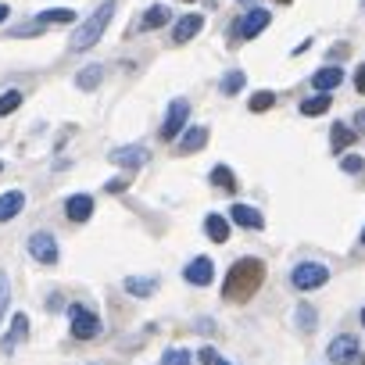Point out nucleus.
Masks as SVG:
<instances>
[{
  "label": "nucleus",
  "instance_id": "6ab92c4d",
  "mask_svg": "<svg viewBox=\"0 0 365 365\" xmlns=\"http://www.w3.org/2000/svg\"><path fill=\"white\" fill-rule=\"evenodd\" d=\"M154 290H158V276H147V279L125 276V294H133V297H150Z\"/></svg>",
  "mask_w": 365,
  "mask_h": 365
},
{
  "label": "nucleus",
  "instance_id": "dca6fc26",
  "mask_svg": "<svg viewBox=\"0 0 365 365\" xmlns=\"http://www.w3.org/2000/svg\"><path fill=\"white\" fill-rule=\"evenodd\" d=\"M111 161L122 168H140L147 161V150L143 147H118V150H111Z\"/></svg>",
  "mask_w": 365,
  "mask_h": 365
},
{
  "label": "nucleus",
  "instance_id": "412c9836",
  "mask_svg": "<svg viewBox=\"0 0 365 365\" xmlns=\"http://www.w3.org/2000/svg\"><path fill=\"white\" fill-rule=\"evenodd\" d=\"M205 233H208L215 244H226V240H230V226H226V219H222V215H215V212L205 219Z\"/></svg>",
  "mask_w": 365,
  "mask_h": 365
},
{
  "label": "nucleus",
  "instance_id": "1a4fd4ad",
  "mask_svg": "<svg viewBox=\"0 0 365 365\" xmlns=\"http://www.w3.org/2000/svg\"><path fill=\"white\" fill-rule=\"evenodd\" d=\"M182 276H187V283H194V287H208L215 279V265H212V258H194L187 269H182Z\"/></svg>",
  "mask_w": 365,
  "mask_h": 365
},
{
  "label": "nucleus",
  "instance_id": "9b49d317",
  "mask_svg": "<svg viewBox=\"0 0 365 365\" xmlns=\"http://www.w3.org/2000/svg\"><path fill=\"white\" fill-rule=\"evenodd\" d=\"M230 219H233L240 230H262V226H265L262 212L251 208V205H233V208H230Z\"/></svg>",
  "mask_w": 365,
  "mask_h": 365
},
{
  "label": "nucleus",
  "instance_id": "f704fd0d",
  "mask_svg": "<svg viewBox=\"0 0 365 365\" xmlns=\"http://www.w3.org/2000/svg\"><path fill=\"white\" fill-rule=\"evenodd\" d=\"M354 90H358V93H365V65H358V68H354Z\"/></svg>",
  "mask_w": 365,
  "mask_h": 365
},
{
  "label": "nucleus",
  "instance_id": "f03ea898",
  "mask_svg": "<svg viewBox=\"0 0 365 365\" xmlns=\"http://www.w3.org/2000/svg\"><path fill=\"white\" fill-rule=\"evenodd\" d=\"M111 15H115V0H104V4H101V8H97V11H93V15H90V19H86L79 29H76V36H72V43H68V47H72L76 54L90 51V47H93V43L104 36V29H108Z\"/></svg>",
  "mask_w": 365,
  "mask_h": 365
},
{
  "label": "nucleus",
  "instance_id": "7ed1b4c3",
  "mask_svg": "<svg viewBox=\"0 0 365 365\" xmlns=\"http://www.w3.org/2000/svg\"><path fill=\"white\" fill-rule=\"evenodd\" d=\"M326 354H329V361H333V365H361V361H365V358H361V344H358L351 333H344V336L329 340Z\"/></svg>",
  "mask_w": 365,
  "mask_h": 365
},
{
  "label": "nucleus",
  "instance_id": "37998d69",
  "mask_svg": "<svg viewBox=\"0 0 365 365\" xmlns=\"http://www.w3.org/2000/svg\"><path fill=\"white\" fill-rule=\"evenodd\" d=\"M361 8H365V0H361Z\"/></svg>",
  "mask_w": 365,
  "mask_h": 365
},
{
  "label": "nucleus",
  "instance_id": "7c9ffc66",
  "mask_svg": "<svg viewBox=\"0 0 365 365\" xmlns=\"http://www.w3.org/2000/svg\"><path fill=\"white\" fill-rule=\"evenodd\" d=\"M43 29H47V22H43V19H36V22L15 26V29H11V36H33V33H43Z\"/></svg>",
  "mask_w": 365,
  "mask_h": 365
},
{
  "label": "nucleus",
  "instance_id": "ddd939ff",
  "mask_svg": "<svg viewBox=\"0 0 365 365\" xmlns=\"http://www.w3.org/2000/svg\"><path fill=\"white\" fill-rule=\"evenodd\" d=\"M201 29H205V19H201V15H187V19H179V22H175L172 40H175V43H187V40H194Z\"/></svg>",
  "mask_w": 365,
  "mask_h": 365
},
{
  "label": "nucleus",
  "instance_id": "f257e3e1",
  "mask_svg": "<svg viewBox=\"0 0 365 365\" xmlns=\"http://www.w3.org/2000/svg\"><path fill=\"white\" fill-rule=\"evenodd\" d=\"M262 279H265V265H262L258 258H240V262L230 269L222 294H226V301H251L255 290L262 287Z\"/></svg>",
  "mask_w": 365,
  "mask_h": 365
},
{
  "label": "nucleus",
  "instance_id": "5701e85b",
  "mask_svg": "<svg viewBox=\"0 0 365 365\" xmlns=\"http://www.w3.org/2000/svg\"><path fill=\"white\" fill-rule=\"evenodd\" d=\"M212 182H215L219 190H237V179H233V172L226 165H215L212 168Z\"/></svg>",
  "mask_w": 365,
  "mask_h": 365
},
{
  "label": "nucleus",
  "instance_id": "39448f33",
  "mask_svg": "<svg viewBox=\"0 0 365 365\" xmlns=\"http://www.w3.org/2000/svg\"><path fill=\"white\" fill-rule=\"evenodd\" d=\"M68 319H72V336H79V340L101 336V319H97V312H90V308H83V304H72Z\"/></svg>",
  "mask_w": 365,
  "mask_h": 365
},
{
  "label": "nucleus",
  "instance_id": "6e6552de",
  "mask_svg": "<svg viewBox=\"0 0 365 365\" xmlns=\"http://www.w3.org/2000/svg\"><path fill=\"white\" fill-rule=\"evenodd\" d=\"M29 255L43 265H58V240L51 233H33L29 237Z\"/></svg>",
  "mask_w": 365,
  "mask_h": 365
},
{
  "label": "nucleus",
  "instance_id": "c85d7f7f",
  "mask_svg": "<svg viewBox=\"0 0 365 365\" xmlns=\"http://www.w3.org/2000/svg\"><path fill=\"white\" fill-rule=\"evenodd\" d=\"M161 365H190V351H182V347H168L161 354Z\"/></svg>",
  "mask_w": 365,
  "mask_h": 365
},
{
  "label": "nucleus",
  "instance_id": "bb28decb",
  "mask_svg": "<svg viewBox=\"0 0 365 365\" xmlns=\"http://www.w3.org/2000/svg\"><path fill=\"white\" fill-rule=\"evenodd\" d=\"M294 319H297V326H301L304 333H312V329H315V308H312V304H297Z\"/></svg>",
  "mask_w": 365,
  "mask_h": 365
},
{
  "label": "nucleus",
  "instance_id": "a878e982",
  "mask_svg": "<svg viewBox=\"0 0 365 365\" xmlns=\"http://www.w3.org/2000/svg\"><path fill=\"white\" fill-rule=\"evenodd\" d=\"M165 22H168V11H165L161 4H154V8L143 15V29H161Z\"/></svg>",
  "mask_w": 365,
  "mask_h": 365
},
{
  "label": "nucleus",
  "instance_id": "0eeeda50",
  "mask_svg": "<svg viewBox=\"0 0 365 365\" xmlns=\"http://www.w3.org/2000/svg\"><path fill=\"white\" fill-rule=\"evenodd\" d=\"M187 118H190V104H187V101H172V104H168V115H165V122H161V136H165V140H175V136L182 133V125H187Z\"/></svg>",
  "mask_w": 365,
  "mask_h": 365
},
{
  "label": "nucleus",
  "instance_id": "ea45409f",
  "mask_svg": "<svg viewBox=\"0 0 365 365\" xmlns=\"http://www.w3.org/2000/svg\"><path fill=\"white\" fill-rule=\"evenodd\" d=\"M361 244H365V230H361Z\"/></svg>",
  "mask_w": 365,
  "mask_h": 365
},
{
  "label": "nucleus",
  "instance_id": "e433bc0d",
  "mask_svg": "<svg viewBox=\"0 0 365 365\" xmlns=\"http://www.w3.org/2000/svg\"><path fill=\"white\" fill-rule=\"evenodd\" d=\"M354 133H361V136H365V111H358V115H354Z\"/></svg>",
  "mask_w": 365,
  "mask_h": 365
},
{
  "label": "nucleus",
  "instance_id": "aec40b11",
  "mask_svg": "<svg viewBox=\"0 0 365 365\" xmlns=\"http://www.w3.org/2000/svg\"><path fill=\"white\" fill-rule=\"evenodd\" d=\"M101 83H104V68H101V65H86V68L76 76V86H79V90H97Z\"/></svg>",
  "mask_w": 365,
  "mask_h": 365
},
{
  "label": "nucleus",
  "instance_id": "4468645a",
  "mask_svg": "<svg viewBox=\"0 0 365 365\" xmlns=\"http://www.w3.org/2000/svg\"><path fill=\"white\" fill-rule=\"evenodd\" d=\"M344 83V72L336 68V65H326V68H319L315 76H312V86L319 90V93H329V90H336Z\"/></svg>",
  "mask_w": 365,
  "mask_h": 365
},
{
  "label": "nucleus",
  "instance_id": "9d476101",
  "mask_svg": "<svg viewBox=\"0 0 365 365\" xmlns=\"http://www.w3.org/2000/svg\"><path fill=\"white\" fill-rule=\"evenodd\" d=\"M26 336H29V315H22V312H19V315L11 319V329L4 333V340H0V347H4V354H11V351H15V347H19V344H22Z\"/></svg>",
  "mask_w": 365,
  "mask_h": 365
},
{
  "label": "nucleus",
  "instance_id": "cd10ccee",
  "mask_svg": "<svg viewBox=\"0 0 365 365\" xmlns=\"http://www.w3.org/2000/svg\"><path fill=\"white\" fill-rule=\"evenodd\" d=\"M19 104H22V93L19 90H4V93H0V115L19 111Z\"/></svg>",
  "mask_w": 365,
  "mask_h": 365
},
{
  "label": "nucleus",
  "instance_id": "473e14b6",
  "mask_svg": "<svg viewBox=\"0 0 365 365\" xmlns=\"http://www.w3.org/2000/svg\"><path fill=\"white\" fill-rule=\"evenodd\" d=\"M8 294H11L8 279H0V319H4V312H8Z\"/></svg>",
  "mask_w": 365,
  "mask_h": 365
},
{
  "label": "nucleus",
  "instance_id": "2eb2a0df",
  "mask_svg": "<svg viewBox=\"0 0 365 365\" xmlns=\"http://www.w3.org/2000/svg\"><path fill=\"white\" fill-rule=\"evenodd\" d=\"M90 212H93V197H90V194H76V197L65 201V215H68L72 222H86Z\"/></svg>",
  "mask_w": 365,
  "mask_h": 365
},
{
  "label": "nucleus",
  "instance_id": "58836bf2",
  "mask_svg": "<svg viewBox=\"0 0 365 365\" xmlns=\"http://www.w3.org/2000/svg\"><path fill=\"white\" fill-rule=\"evenodd\" d=\"M361 326H365V308H361Z\"/></svg>",
  "mask_w": 365,
  "mask_h": 365
},
{
  "label": "nucleus",
  "instance_id": "79ce46f5",
  "mask_svg": "<svg viewBox=\"0 0 365 365\" xmlns=\"http://www.w3.org/2000/svg\"><path fill=\"white\" fill-rule=\"evenodd\" d=\"M279 4H287V0H279Z\"/></svg>",
  "mask_w": 365,
  "mask_h": 365
},
{
  "label": "nucleus",
  "instance_id": "423d86ee",
  "mask_svg": "<svg viewBox=\"0 0 365 365\" xmlns=\"http://www.w3.org/2000/svg\"><path fill=\"white\" fill-rule=\"evenodd\" d=\"M269 19H272L269 11H262V8H251V11H244V19L237 22L233 36H237L240 43H244V40H255V36H258V33L269 26Z\"/></svg>",
  "mask_w": 365,
  "mask_h": 365
},
{
  "label": "nucleus",
  "instance_id": "72a5a7b5",
  "mask_svg": "<svg viewBox=\"0 0 365 365\" xmlns=\"http://www.w3.org/2000/svg\"><path fill=\"white\" fill-rule=\"evenodd\" d=\"M361 168H365V161H361V158H344V172H351V175H354V172H361Z\"/></svg>",
  "mask_w": 365,
  "mask_h": 365
},
{
  "label": "nucleus",
  "instance_id": "f3484780",
  "mask_svg": "<svg viewBox=\"0 0 365 365\" xmlns=\"http://www.w3.org/2000/svg\"><path fill=\"white\" fill-rule=\"evenodd\" d=\"M22 208H26V194H22V190H11V194H4V197H0V222L15 219Z\"/></svg>",
  "mask_w": 365,
  "mask_h": 365
},
{
  "label": "nucleus",
  "instance_id": "2f4dec72",
  "mask_svg": "<svg viewBox=\"0 0 365 365\" xmlns=\"http://www.w3.org/2000/svg\"><path fill=\"white\" fill-rule=\"evenodd\" d=\"M197 358H201V365H230V361H226L215 347H201V354H197Z\"/></svg>",
  "mask_w": 365,
  "mask_h": 365
},
{
  "label": "nucleus",
  "instance_id": "20e7f679",
  "mask_svg": "<svg viewBox=\"0 0 365 365\" xmlns=\"http://www.w3.org/2000/svg\"><path fill=\"white\" fill-rule=\"evenodd\" d=\"M326 279H329V269L319 265V262H301V265H294V272H290V283H294L297 290H315V287H322Z\"/></svg>",
  "mask_w": 365,
  "mask_h": 365
},
{
  "label": "nucleus",
  "instance_id": "a211bd4d",
  "mask_svg": "<svg viewBox=\"0 0 365 365\" xmlns=\"http://www.w3.org/2000/svg\"><path fill=\"white\" fill-rule=\"evenodd\" d=\"M329 143H333V154H344L351 143H354V129L347 122H336L333 133H329Z\"/></svg>",
  "mask_w": 365,
  "mask_h": 365
},
{
  "label": "nucleus",
  "instance_id": "393cba45",
  "mask_svg": "<svg viewBox=\"0 0 365 365\" xmlns=\"http://www.w3.org/2000/svg\"><path fill=\"white\" fill-rule=\"evenodd\" d=\"M244 86H247V76H244V72H226V76H222V93H226V97L240 93Z\"/></svg>",
  "mask_w": 365,
  "mask_h": 365
},
{
  "label": "nucleus",
  "instance_id": "f8f14e48",
  "mask_svg": "<svg viewBox=\"0 0 365 365\" xmlns=\"http://www.w3.org/2000/svg\"><path fill=\"white\" fill-rule=\"evenodd\" d=\"M208 143V129L205 125H190L187 133H179V154H197Z\"/></svg>",
  "mask_w": 365,
  "mask_h": 365
},
{
  "label": "nucleus",
  "instance_id": "b1692460",
  "mask_svg": "<svg viewBox=\"0 0 365 365\" xmlns=\"http://www.w3.org/2000/svg\"><path fill=\"white\" fill-rule=\"evenodd\" d=\"M40 19L47 26H61V22H76V11L72 8H51V11H40Z\"/></svg>",
  "mask_w": 365,
  "mask_h": 365
},
{
  "label": "nucleus",
  "instance_id": "a19ab883",
  "mask_svg": "<svg viewBox=\"0 0 365 365\" xmlns=\"http://www.w3.org/2000/svg\"><path fill=\"white\" fill-rule=\"evenodd\" d=\"M0 172H4V161H0Z\"/></svg>",
  "mask_w": 365,
  "mask_h": 365
},
{
  "label": "nucleus",
  "instance_id": "4be33fe9",
  "mask_svg": "<svg viewBox=\"0 0 365 365\" xmlns=\"http://www.w3.org/2000/svg\"><path fill=\"white\" fill-rule=\"evenodd\" d=\"M329 104H333V97L329 93H315V97H308L304 104H301V115H322V111H329Z\"/></svg>",
  "mask_w": 365,
  "mask_h": 365
},
{
  "label": "nucleus",
  "instance_id": "4c0bfd02",
  "mask_svg": "<svg viewBox=\"0 0 365 365\" xmlns=\"http://www.w3.org/2000/svg\"><path fill=\"white\" fill-rule=\"evenodd\" d=\"M8 15H11V8H8V4H0V22H4Z\"/></svg>",
  "mask_w": 365,
  "mask_h": 365
},
{
  "label": "nucleus",
  "instance_id": "c756f323",
  "mask_svg": "<svg viewBox=\"0 0 365 365\" xmlns=\"http://www.w3.org/2000/svg\"><path fill=\"white\" fill-rule=\"evenodd\" d=\"M276 104V93L272 90H258L255 97H251V111H265V108H272Z\"/></svg>",
  "mask_w": 365,
  "mask_h": 365
},
{
  "label": "nucleus",
  "instance_id": "c9c22d12",
  "mask_svg": "<svg viewBox=\"0 0 365 365\" xmlns=\"http://www.w3.org/2000/svg\"><path fill=\"white\" fill-rule=\"evenodd\" d=\"M125 187H129L125 179H111V182H108V190H111V194H118V190H125Z\"/></svg>",
  "mask_w": 365,
  "mask_h": 365
}]
</instances>
